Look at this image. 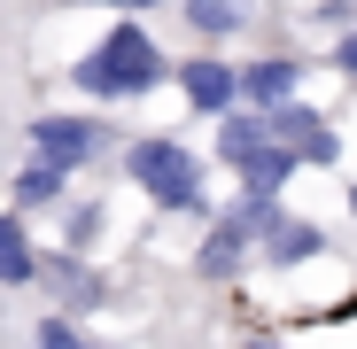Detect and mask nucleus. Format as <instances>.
Returning a JSON list of instances; mask_svg holds the SVG:
<instances>
[{"label":"nucleus","instance_id":"39448f33","mask_svg":"<svg viewBox=\"0 0 357 349\" xmlns=\"http://www.w3.org/2000/svg\"><path fill=\"white\" fill-rule=\"evenodd\" d=\"M171 47L249 54L272 39H295V0H171Z\"/></svg>","mask_w":357,"mask_h":349},{"label":"nucleus","instance_id":"4be33fe9","mask_svg":"<svg viewBox=\"0 0 357 349\" xmlns=\"http://www.w3.org/2000/svg\"><path fill=\"white\" fill-rule=\"evenodd\" d=\"M8 86H16V78H8Z\"/></svg>","mask_w":357,"mask_h":349},{"label":"nucleus","instance_id":"412c9836","mask_svg":"<svg viewBox=\"0 0 357 349\" xmlns=\"http://www.w3.org/2000/svg\"><path fill=\"white\" fill-rule=\"evenodd\" d=\"M78 349H116V341H101V334H78Z\"/></svg>","mask_w":357,"mask_h":349},{"label":"nucleus","instance_id":"9b49d317","mask_svg":"<svg viewBox=\"0 0 357 349\" xmlns=\"http://www.w3.org/2000/svg\"><path fill=\"white\" fill-rule=\"evenodd\" d=\"M109 187L101 179H86V187H70V202L47 217V249H63V256H101L109 249Z\"/></svg>","mask_w":357,"mask_h":349},{"label":"nucleus","instance_id":"6ab92c4d","mask_svg":"<svg viewBox=\"0 0 357 349\" xmlns=\"http://www.w3.org/2000/svg\"><path fill=\"white\" fill-rule=\"evenodd\" d=\"M16 326H24V303L0 295V349H16Z\"/></svg>","mask_w":357,"mask_h":349},{"label":"nucleus","instance_id":"6e6552de","mask_svg":"<svg viewBox=\"0 0 357 349\" xmlns=\"http://www.w3.org/2000/svg\"><path fill=\"white\" fill-rule=\"evenodd\" d=\"M233 70H241V109H280V101H303L319 63H311L303 39H272V47L233 54Z\"/></svg>","mask_w":357,"mask_h":349},{"label":"nucleus","instance_id":"20e7f679","mask_svg":"<svg viewBox=\"0 0 357 349\" xmlns=\"http://www.w3.org/2000/svg\"><path fill=\"white\" fill-rule=\"evenodd\" d=\"M280 210H287L280 194H241V187H233V194L202 217V233H195L187 279L202 287V295H241L249 272H257V233H264Z\"/></svg>","mask_w":357,"mask_h":349},{"label":"nucleus","instance_id":"2eb2a0df","mask_svg":"<svg viewBox=\"0 0 357 349\" xmlns=\"http://www.w3.org/2000/svg\"><path fill=\"white\" fill-rule=\"evenodd\" d=\"M24 109H31V86H8V78H0V171H8L16 148H24Z\"/></svg>","mask_w":357,"mask_h":349},{"label":"nucleus","instance_id":"f03ea898","mask_svg":"<svg viewBox=\"0 0 357 349\" xmlns=\"http://www.w3.org/2000/svg\"><path fill=\"white\" fill-rule=\"evenodd\" d=\"M109 179L132 187V194L148 202V217L202 225V217L218 210V171H210V155H202L187 132H125Z\"/></svg>","mask_w":357,"mask_h":349},{"label":"nucleus","instance_id":"9d476101","mask_svg":"<svg viewBox=\"0 0 357 349\" xmlns=\"http://www.w3.org/2000/svg\"><path fill=\"white\" fill-rule=\"evenodd\" d=\"M334 241H342L334 225H319V217H303V210H280V217L257 233V272H272V279L311 272V264L334 256Z\"/></svg>","mask_w":357,"mask_h":349},{"label":"nucleus","instance_id":"1a4fd4ad","mask_svg":"<svg viewBox=\"0 0 357 349\" xmlns=\"http://www.w3.org/2000/svg\"><path fill=\"white\" fill-rule=\"evenodd\" d=\"M257 116H264V132L295 155V171H342V125H334V109H319L311 93L280 101V109H257Z\"/></svg>","mask_w":357,"mask_h":349},{"label":"nucleus","instance_id":"aec40b11","mask_svg":"<svg viewBox=\"0 0 357 349\" xmlns=\"http://www.w3.org/2000/svg\"><path fill=\"white\" fill-rule=\"evenodd\" d=\"M342 217H349V233H357V179L342 187Z\"/></svg>","mask_w":357,"mask_h":349},{"label":"nucleus","instance_id":"ddd939ff","mask_svg":"<svg viewBox=\"0 0 357 349\" xmlns=\"http://www.w3.org/2000/svg\"><path fill=\"white\" fill-rule=\"evenodd\" d=\"M39 249H47V233L31 217H16V210H0V295H8V303H31Z\"/></svg>","mask_w":357,"mask_h":349},{"label":"nucleus","instance_id":"a211bd4d","mask_svg":"<svg viewBox=\"0 0 357 349\" xmlns=\"http://www.w3.org/2000/svg\"><path fill=\"white\" fill-rule=\"evenodd\" d=\"M334 256L349 264V279H357V233H349V241H334ZM357 311V287H349V303H334V311H319V318H349Z\"/></svg>","mask_w":357,"mask_h":349},{"label":"nucleus","instance_id":"f3484780","mask_svg":"<svg viewBox=\"0 0 357 349\" xmlns=\"http://www.w3.org/2000/svg\"><path fill=\"white\" fill-rule=\"evenodd\" d=\"M311 63H319V70H334V78L357 93V24H349V31H326V39L311 47Z\"/></svg>","mask_w":357,"mask_h":349},{"label":"nucleus","instance_id":"0eeeda50","mask_svg":"<svg viewBox=\"0 0 357 349\" xmlns=\"http://www.w3.org/2000/svg\"><path fill=\"white\" fill-rule=\"evenodd\" d=\"M171 93L195 125H218L225 109H241V70L233 54H210V47H171Z\"/></svg>","mask_w":357,"mask_h":349},{"label":"nucleus","instance_id":"dca6fc26","mask_svg":"<svg viewBox=\"0 0 357 349\" xmlns=\"http://www.w3.org/2000/svg\"><path fill=\"white\" fill-rule=\"evenodd\" d=\"M70 8H109V16H140V24H163L171 0H39V16H70Z\"/></svg>","mask_w":357,"mask_h":349},{"label":"nucleus","instance_id":"f257e3e1","mask_svg":"<svg viewBox=\"0 0 357 349\" xmlns=\"http://www.w3.org/2000/svg\"><path fill=\"white\" fill-rule=\"evenodd\" d=\"M63 86L86 109H140V101L171 93V39H163V24L116 16L101 39H86V54H70Z\"/></svg>","mask_w":357,"mask_h":349},{"label":"nucleus","instance_id":"f8f14e48","mask_svg":"<svg viewBox=\"0 0 357 349\" xmlns=\"http://www.w3.org/2000/svg\"><path fill=\"white\" fill-rule=\"evenodd\" d=\"M70 187H78V179H63L54 163H39V155H16L8 171H0V210H16V217L47 225L54 210L70 202Z\"/></svg>","mask_w":357,"mask_h":349},{"label":"nucleus","instance_id":"4468645a","mask_svg":"<svg viewBox=\"0 0 357 349\" xmlns=\"http://www.w3.org/2000/svg\"><path fill=\"white\" fill-rule=\"evenodd\" d=\"M39 0H0V78L31 86V39H39Z\"/></svg>","mask_w":357,"mask_h":349},{"label":"nucleus","instance_id":"7ed1b4c3","mask_svg":"<svg viewBox=\"0 0 357 349\" xmlns=\"http://www.w3.org/2000/svg\"><path fill=\"white\" fill-rule=\"evenodd\" d=\"M125 116L116 109H86V101H70V109H24V148L16 155H39V163H54L63 179H109V163H116V148H125Z\"/></svg>","mask_w":357,"mask_h":349},{"label":"nucleus","instance_id":"423d86ee","mask_svg":"<svg viewBox=\"0 0 357 349\" xmlns=\"http://www.w3.org/2000/svg\"><path fill=\"white\" fill-rule=\"evenodd\" d=\"M31 303L63 311V318H101L116 311V272L101 256H63V249H39V279H31Z\"/></svg>","mask_w":357,"mask_h":349}]
</instances>
